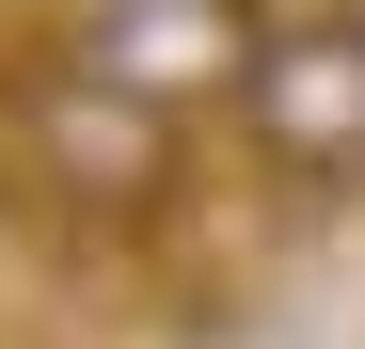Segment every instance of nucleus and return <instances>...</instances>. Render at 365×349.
Here are the masks:
<instances>
[{"label":"nucleus","mask_w":365,"mask_h":349,"mask_svg":"<svg viewBox=\"0 0 365 349\" xmlns=\"http://www.w3.org/2000/svg\"><path fill=\"white\" fill-rule=\"evenodd\" d=\"M0 191L32 222H175V111L111 95L48 32V64H16V95H0Z\"/></svg>","instance_id":"nucleus-1"},{"label":"nucleus","mask_w":365,"mask_h":349,"mask_svg":"<svg viewBox=\"0 0 365 349\" xmlns=\"http://www.w3.org/2000/svg\"><path fill=\"white\" fill-rule=\"evenodd\" d=\"M238 143L302 207H349L365 191V16H270L255 80H238Z\"/></svg>","instance_id":"nucleus-2"},{"label":"nucleus","mask_w":365,"mask_h":349,"mask_svg":"<svg viewBox=\"0 0 365 349\" xmlns=\"http://www.w3.org/2000/svg\"><path fill=\"white\" fill-rule=\"evenodd\" d=\"M64 48H80L111 95H143V111L191 127V111H238L270 16H255V0H96V16H64Z\"/></svg>","instance_id":"nucleus-3"}]
</instances>
